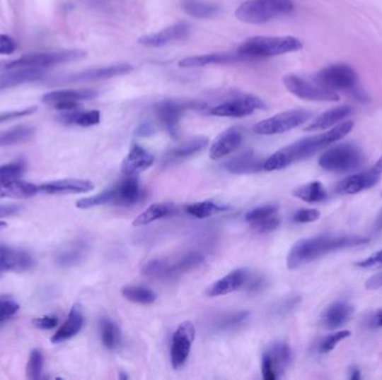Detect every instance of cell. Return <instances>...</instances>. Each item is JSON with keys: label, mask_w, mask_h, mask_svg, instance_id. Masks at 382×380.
<instances>
[{"label": "cell", "mask_w": 382, "mask_h": 380, "mask_svg": "<svg viewBox=\"0 0 382 380\" xmlns=\"http://www.w3.org/2000/svg\"><path fill=\"white\" fill-rule=\"evenodd\" d=\"M353 127L354 121H345L331 127L327 132L296 141L270 156L264 162V170L268 172L279 171L293 163L308 159L333 143L342 140L353 130Z\"/></svg>", "instance_id": "cell-1"}, {"label": "cell", "mask_w": 382, "mask_h": 380, "mask_svg": "<svg viewBox=\"0 0 382 380\" xmlns=\"http://www.w3.org/2000/svg\"><path fill=\"white\" fill-rule=\"evenodd\" d=\"M369 242V239L359 235L323 234L313 238L297 241L289 250L287 256V268L297 269L304 264L342 249L362 246Z\"/></svg>", "instance_id": "cell-2"}, {"label": "cell", "mask_w": 382, "mask_h": 380, "mask_svg": "<svg viewBox=\"0 0 382 380\" xmlns=\"http://www.w3.org/2000/svg\"><path fill=\"white\" fill-rule=\"evenodd\" d=\"M303 44L294 36H255L241 44L239 55L244 59H265L302 49Z\"/></svg>", "instance_id": "cell-3"}, {"label": "cell", "mask_w": 382, "mask_h": 380, "mask_svg": "<svg viewBox=\"0 0 382 380\" xmlns=\"http://www.w3.org/2000/svg\"><path fill=\"white\" fill-rule=\"evenodd\" d=\"M293 11L292 0H247L239 6L235 15L245 24L260 25Z\"/></svg>", "instance_id": "cell-4"}, {"label": "cell", "mask_w": 382, "mask_h": 380, "mask_svg": "<svg viewBox=\"0 0 382 380\" xmlns=\"http://www.w3.org/2000/svg\"><path fill=\"white\" fill-rule=\"evenodd\" d=\"M85 57L86 53L83 50H61L51 53L28 54L13 61H0V71L27 69H45L69 61H80Z\"/></svg>", "instance_id": "cell-5"}, {"label": "cell", "mask_w": 382, "mask_h": 380, "mask_svg": "<svg viewBox=\"0 0 382 380\" xmlns=\"http://www.w3.org/2000/svg\"><path fill=\"white\" fill-rule=\"evenodd\" d=\"M364 161V153L358 146L343 143L325 150L318 159V165L328 172L348 173L360 169Z\"/></svg>", "instance_id": "cell-6"}, {"label": "cell", "mask_w": 382, "mask_h": 380, "mask_svg": "<svg viewBox=\"0 0 382 380\" xmlns=\"http://www.w3.org/2000/svg\"><path fill=\"white\" fill-rule=\"evenodd\" d=\"M312 117V113L306 109H292L276 114L270 119L258 121L253 127L258 135H276L294 130L304 124Z\"/></svg>", "instance_id": "cell-7"}, {"label": "cell", "mask_w": 382, "mask_h": 380, "mask_svg": "<svg viewBox=\"0 0 382 380\" xmlns=\"http://www.w3.org/2000/svg\"><path fill=\"white\" fill-rule=\"evenodd\" d=\"M314 82L333 92H352L358 83V76L349 65L335 64L318 71Z\"/></svg>", "instance_id": "cell-8"}, {"label": "cell", "mask_w": 382, "mask_h": 380, "mask_svg": "<svg viewBox=\"0 0 382 380\" xmlns=\"http://www.w3.org/2000/svg\"><path fill=\"white\" fill-rule=\"evenodd\" d=\"M285 88L293 95L310 102H339V93L322 88L316 82L304 80L294 74L285 75L283 78Z\"/></svg>", "instance_id": "cell-9"}, {"label": "cell", "mask_w": 382, "mask_h": 380, "mask_svg": "<svg viewBox=\"0 0 382 380\" xmlns=\"http://www.w3.org/2000/svg\"><path fill=\"white\" fill-rule=\"evenodd\" d=\"M206 107L204 103L181 104L175 100H163L154 106V113L166 131L173 138H179V123L183 111L187 109H200Z\"/></svg>", "instance_id": "cell-10"}, {"label": "cell", "mask_w": 382, "mask_h": 380, "mask_svg": "<svg viewBox=\"0 0 382 380\" xmlns=\"http://www.w3.org/2000/svg\"><path fill=\"white\" fill-rule=\"evenodd\" d=\"M196 337V329L192 322L185 321L178 326L173 333L170 358L173 369L178 370L186 364L191 347Z\"/></svg>", "instance_id": "cell-11"}, {"label": "cell", "mask_w": 382, "mask_h": 380, "mask_svg": "<svg viewBox=\"0 0 382 380\" xmlns=\"http://www.w3.org/2000/svg\"><path fill=\"white\" fill-rule=\"evenodd\" d=\"M264 107H265V104L257 96L244 95L227 100L225 103L212 107L209 113L215 117L241 119V117L252 115L255 112L263 109Z\"/></svg>", "instance_id": "cell-12"}, {"label": "cell", "mask_w": 382, "mask_h": 380, "mask_svg": "<svg viewBox=\"0 0 382 380\" xmlns=\"http://www.w3.org/2000/svg\"><path fill=\"white\" fill-rule=\"evenodd\" d=\"M245 220L254 230L260 233H270L276 230L281 225L279 217V206L274 204L258 206L247 212Z\"/></svg>", "instance_id": "cell-13"}, {"label": "cell", "mask_w": 382, "mask_h": 380, "mask_svg": "<svg viewBox=\"0 0 382 380\" xmlns=\"http://www.w3.org/2000/svg\"><path fill=\"white\" fill-rule=\"evenodd\" d=\"M132 69L133 67L129 65V64H117V65L103 67V69H91V71H82V73H77V74L62 77L61 80L56 81L55 84L96 82V81L109 80V78H113V77L127 74Z\"/></svg>", "instance_id": "cell-14"}, {"label": "cell", "mask_w": 382, "mask_h": 380, "mask_svg": "<svg viewBox=\"0 0 382 380\" xmlns=\"http://www.w3.org/2000/svg\"><path fill=\"white\" fill-rule=\"evenodd\" d=\"M35 266L34 259L26 251L0 246V272H24Z\"/></svg>", "instance_id": "cell-15"}, {"label": "cell", "mask_w": 382, "mask_h": 380, "mask_svg": "<svg viewBox=\"0 0 382 380\" xmlns=\"http://www.w3.org/2000/svg\"><path fill=\"white\" fill-rule=\"evenodd\" d=\"M94 190L93 182L80 179H65V180L52 181L38 185L40 194L47 196H61V194H77L88 193Z\"/></svg>", "instance_id": "cell-16"}, {"label": "cell", "mask_w": 382, "mask_h": 380, "mask_svg": "<svg viewBox=\"0 0 382 380\" xmlns=\"http://www.w3.org/2000/svg\"><path fill=\"white\" fill-rule=\"evenodd\" d=\"M190 32V26L187 23H177L167 27L156 34L146 35L139 40V42L148 47H162L171 42L185 40Z\"/></svg>", "instance_id": "cell-17"}, {"label": "cell", "mask_w": 382, "mask_h": 380, "mask_svg": "<svg viewBox=\"0 0 382 380\" xmlns=\"http://www.w3.org/2000/svg\"><path fill=\"white\" fill-rule=\"evenodd\" d=\"M380 174L374 170L351 175L340 181L335 186V192L341 196H352L362 191L369 190L372 186L377 184Z\"/></svg>", "instance_id": "cell-18"}, {"label": "cell", "mask_w": 382, "mask_h": 380, "mask_svg": "<svg viewBox=\"0 0 382 380\" xmlns=\"http://www.w3.org/2000/svg\"><path fill=\"white\" fill-rule=\"evenodd\" d=\"M248 277H250V273L244 268L233 270L228 275L209 285L206 290V295L214 298V297L226 296L229 293L235 292L245 285V283L248 281Z\"/></svg>", "instance_id": "cell-19"}, {"label": "cell", "mask_w": 382, "mask_h": 380, "mask_svg": "<svg viewBox=\"0 0 382 380\" xmlns=\"http://www.w3.org/2000/svg\"><path fill=\"white\" fill-rule=\"evenodd\" d=\"M243 132L238 127L224 131L210 146L209 155L212 160L221 159L233 153L242 146Z\"/></svg>", "instance_id": "cell-20"}, {"label": "cell", "mask_w": 382, "mask_h": 380, "mask_svg": "<svg viewBox=\"0 0 382 380\" xmlns=\"http://www.w3.org/2000/svg\"><path fill=\"white\" fill-rule=\"evenodd\" d=\"M154 162V155L142 146H134L125 156L121 171L127 177H136L151 167Z\"/></svg>", "instance_id": "cell-21"}, {"label": "cell", "mask_w": 382, "mask_h": 380, "mask_svg": "<svg viewBox=\"0 0 382 380\" xmlns=\"http://www.w3.org/2000/svg\"><path fill=\"white\" fill-rule=\"evenodd\" d=\"M113 206H131L138 203L142 196L140 182L136 177H127L112 188Z\"/></svg>", "instance_id": "cell-22"}, {"label": "cell", "mask_w": 382, "mask_h": 380, "mask_svg": "<svg viewBox=\"0 0 382 380\" xmlns=\"http://www.w3.org/2000/svg\"><path fill=\"white\" fill-rule=\"evenodd\" d=\"M354 312V307L347 301H337L328 307L321 316V325L330 331L345 326Z\"/></svg>", "instance_id": "cell-23"}, {"label": "cell", "mask_w": 382, "mask_h": 380, "mask_svg": "<svg viewBox=\"0 0 382 380\" xmlns=\"http://www.w3.org/2000/svg\"><path fill=\"white\" fill-rule=\"evenodd\" d=\"M226 169L233 174H254L263 171L264 161L253 150H246L229 160L226 163Z\"/></svg>", "instance_id": "cell-24"}, {"label": "cell", "mask_w": 382, "mask_h": 380, "mask_svg": "<svg viewBox=\"0 0 382 380\" xmlns=\"http://www.w3.org/2000/svg\"><path fill=\"white\" fill-rule=\"evenodd\" d=\"M45 76V69H27L0 71V90L16 88L19 85L35 82Z\"/></svg>", "instance_id": "cell-25"}, {"label": "cell", "mask_w": 382, "mask_h": 380, "mask_svg": "<svg viewBox=\"0 0 382 380\" xmlns=\"http://www.w3.org/2000/svg\"><path fill=\"white\" fill-rule=\"evenodd\" d=\"M84 323V316H83L82 308L80 304H76L69 310V316L64 322L59 331L52 337L51 341L53 343H61L64 341L69 340L73 337L80 333Z\"/></svg>", "instance_id": "cell-26"}, {"label": "cell", "mask_w": 382, "mask_h": 380, "mask_svg": "<svg viewBox=\"0 0 382 380\" xmlns=\"http://www.w3.org/2000/svg\"><path fill=\"white\" fill-rule=\"evenodd\" d=\"M352 113V109L349 106L335 107V109H329V111L322 113L321 115H318L313 121H311L310 124L304 130L306 132L329 130L331 127L335 126L341 121H345Z\"/></svg>", "instance_id": "cell-27"}, {"label": "cell", "mask_w": 382, "mask_h": 380, "mask_svg": "<svg viewBox=\"0 0 382 380\" xmlns=\"http://www.w3.org/2000/svg\"><path fill=\"white\" fill-rule=\"evenodd\" d=\"M98 93L94 90H53L42 96V102L47 105H57L64 102H76L80 103L82 100H91L98 97Z\"/></svg>", "instance_id": "cell-28"}, {"label": "cell", "mask_w": 382, "mask_h": 380, "mask_svg": "<svg viewBox=\"0 0 382 380\" xmlns=\"http://www.w3.org/2000/svg\"><path fill=\"white\" fill-rule=\"evenodd\" d=\"M239 61H244L239 54L237 55L228 53L206 54V55L187 57L179 61V66L183 69H197V67L208 66L214 64H231Z\"/></svg>", "instance_id": "cell-29"}, {"label": "cell", "mask_w": 382, "mask_h": 380, "mask_svg": "<svg viewBox=\"0 0 382 380\" xmlns=\"http://www.w3.org/2000/svg\"><path fill=\"white\" fill-rule=\"evenodd\" d=\"M202 262H204V256L198 252H190V254H185V256H181L180 259L175 260L171 263L166 260L165 279H173L183 273L192 271V270L199 267Z\"/></svg>", "instance_id": "cell-30"}, {"label": "cell", "mask_w": 382, "mask_h": 380, "mask_svg": "<svg viewBox=\"0 0 382 380\" xmlns=\"http://www.w3.org/2000/svg\"><path fill=\"white\" fill-rule=\"evenodd\" d=\"M40 194L38 185L16 180L0 183V198H30Z\"/></svg>", "instance_id": "cell-31"}, {"label": "cell", "mask_w": 382, "mask_h": 380, "mask_svg": "<svg viewBox=\"0 0 382 380\" xmlns=\"http://www.w3.org/2000/svg\"><path fill=\"white\" fill-rule=\"evenodd\" d=\"M208 146V138L200 136V138H195L189 142L185 143L183 146L168 152L165 160L167 163H175L181 160L188 159L190 156L195 155L200 150H204Z\"/></svg>", "instance_id": "cell-32"}, {"label": "cell", "mask_w": 382, "mask_h": 380, "mask_svg": "<svg viewBox=\"0 0 382 380\" xmlns=\"http://www.w3.org/2000/svg\"><path fill=\"white\" fill-rule=\"evenodd\" d=\"M266 354L271 358L273 362L274 369H275L277 377L281 376L282 372L289 367L292 362V350L289 345L284 341H277L274 343L270 349L266 351Z\"/></svg>", "instance_id": "cell-33"}, {"label": "cell", "mask_w": 382, "mask_h": 380, "mask_svg": "<svg viewBox=\"0 0 382 380\" xmlns=\"http://www.w3.org/2000/svg\"><path fill=\"white\" fill-rule=\"evenodd\" d=\"M293 196L308 203H318L329 198L328 191L320 181L306 183L293 191Z\"/></svg>", "instance_id": "cell-34"}, {"label": "cell", "mask_w": 382, "mask_h": 380, "mask_svg": "<svg viewBox=\"0 0 382 380\" xmlns=\"http://www.w3.org/2000/svg\"><path fill=\"white\" fill-rule=\"evenodd\" d=\"M59 117V121L66 125H79L82 127H90L98 125L101 121V114L98 111L63 112Z\"/></svg>", "instance_id": "cell-35"}, {"label": "cell", "mask_w": 382, "mask_h": 380, "mask_svg": "<svg viewBox=\"0 0 382 380\" xmlns=\"http://www.w3.org/2000/svg\"><path fill=\"white\" fill-rule=\"evenodd\" d=\"M181 7L185 13L195 18H212L219 13V7L217 5L202 0H183Z\"/></svg>", "instance_id": "cell-36"}, {"label": "cell", "mask_w": 382, "mask_h": 380, "mask_svg": "<svg viewBox=\"0 0 382 380\" xmlns=\"http://www.w3.org/2000/svg\"><path fill=\"white\" fill-rule=\"evenodd\" d=\"M35 129L28 125H19L9 130L0 132V146H15L18 143L26 142L34 136Z\"/></svg>", "instance_id": "cell-37"}, {"label": "cell", "mask_w": 382, "mask_h": 380, "mask_svg": "<svg viewBox=\"0 0 382 380\" xmlns=\"http://www.w3.org/2000/svg\"><path fill=\"white\" fill-rule=\"evenodd\" d=\"M171 213H173V209L168 204L154 203L149 206L146 211L138 215L133 221L132 225L133 227H144V225H150L157 220L169 217Z\"/></svg>", "instance_id": "cell-38"}, {"label": "cell", "mask_w": 382, "mask_h": 380, "mask_svg": "<svg viewBox=\"0 0 382 380\" xmlns=\"http://www.w3.org/2000/svg\"><path fill=\"white\" fill-rule=\"evenodd\" d=\"M228 210V206L216 203L214 201H202L186 206V212L197 219H207L215 214Z\"/></svg>", "instance_id": "cell-39"}, {"label": "cell", "mask_w": 382, "mask_h": 380, "mask_svg": "<svg viewBox=\"0 0 382 380\" xmlns=\"http://www.w3.org/2000/svg\"><path fill=\"white\" fill-rule=\"evenodd\" d=\"M121 293L127 300L134 304H150L157 300V295L151 289L146 288L142 285H125L121 290Z\"/></svg>", "instance_id": "cell-40"}, {"label": "cell", "mask_w": 382, "mask_h": 380, "mask_svg": "<svg viewBox=\"0 0 382 380\" xmlns=\"http://www.w3.org/2000/svg\"><path fill=\"white\" fill-rule=\"evenodd\" d=\"M100 333H101L102 343L108 349L117 348L121 341V333L119 327L115 322L108 318H102L100 321Z\"/></svg>", "instance_id": "cell-41"}, {"label": "cell", "mask_w": 382, "mask_h": 380, "mask_svg": "<svg viewBox=\"0 0 382 380\" xmlns=\"http://www.w3.org/2000/svg\"><path fill=\"white\" fill-rule=\"evenodd\" d=\"M86 246L83 242H76L65 250L62 251L61 254L56 258V262L61 267H71L74 264L81 262L85 254Z\"/></svg>", "instance_id": "cell-42"}, {"label": "cell", "mask_w": 382, "mask_h": 380, "mask_svg": "<svg viewBox=\"0 0 382 380\" xmlns=\"http://www.w3.org/2000/svg\"><path fill=\"white\" fill-rule=\"evenodd\" d=\"M26 172L24 161L11 162L0 165V183L11 182L19 180Z\"/></svg>", "instance_id": "cell-43"}, {"label": "cell", "mask_w": 382, "mask_h": 380, "mask_svg": "<svg viewBox=\"0 0 382 380\" xmlns=\"http://www.w3.org/2000/svg\"><path fill=\"white\" fill-rule=\"evenodd\" d=\"M42 366H44V357L38 349H34L30 352V360L27 364V378L37 380L42 377Z\"/></svg>", "instance_id": "cell-44"}, {"label": "cell", "mask_w": 382, "mask_h": 380, "mask_svg": "<svg viewBox=\"0 0 382 380\" xmlns=\"http://www.w3.org/2000/svg\"><path fill=\"white\" fill-rule=\"evenodd\" d=\"M19 306L13 297L0 295V325L13 318L18 312Z\"/></svg>", "instance_id": "cell-45"}, {"label": "cell", "mask_w": 382, "mask_h": 380, "mask_svg": "<svg viewBox=\"0 0 382 380\" xmlns=\"http://www.w3.org/2000/svg\"><path fill=\"white\" fill-rule=\"evenodd\" d=\"M351 336V331H341L337 333H332V335L327 336L325 338L322 339L318 343V351L320 354H328L330 351L337 347V343L345 340V339L349 338Z\"/></svg>", "instance_id": "cell-46"}, {"label": "cell", "mask_w": 382, "mask_h": 380, "mask_svg": "<svg viewBox=\"0 0 382 380\" xmlns=\"http://www.w3.org/2000/svg\"><path fill=\"white\" fill-rule=\"evenodd\" d=\"M248 318H250V312L248 311L233 312V314H227L225 317L221 318L218 322V328L223 329V331H229V329L244 325Z\"/></svg>", "instance_id": "cell-47"}, {"label": "cell", "mask_w": 382, "mask_h": 380, "mask_svg": "<svg viewBox=\"0 0 382 380\" xmlns=\"http://www.w3.org/2000/svg\"><path fill=\"white\" fill-rule=\"evenodd\" d=\"M37 112L36 106H30L26 109H15V111L1 112L0 113V124L6 121H13V119H21V117H30Z\"/></svg>", "instance_id": "cell-48"}, {"label": "cell", "mask_w": 382, "mask_h": 380, "mask_svg": "<svg viewBox=\"0 0 382 380\" xmlns=\"http://www.w3.org/2000/svg\"><path fill=\"white\" fill-rule=\"evenodd\" d=\"M321 217V213L316 209H301L295 212L293 215V221L296 223H311L318 221Z\"/></svg>", "instance_id": "cell-49"}, {"label": "cell", "mask_w": 382, "mask_h": 380, "mask_svg": "<svg viewBox=\"0 0 382 380\" xmlns=\"http://www.w3.org/2000/svg\"><path fill=\"white\" fill-rule=\"evenodd\" d=\"M356 264L357 267L361 268V269H380V268H382V249L370 256L369 258H366V259L362 260V261Z\"/></svg>", "instance_id": "cell-50"}, {"label": "cell", "mask_w": 382, "mask_h": 380, "mask_svg": "<svg viewBox=\"0 0 382 380\" xmlns=\"http://www.w3.org/2000/svg\"><path fill=\"white\" fill-rule=\"evenodd\" d=\"M32 323L42 331H51L59 325V318L55 316H44V317L35 318L32 320Z\"/></svg>", "instance_id": "cell-51"}, {"label": "cell", "mask_w": 382, "mask_h": 380, "mask_svg": "<svg viewBox=\"0 0 382 380\" xmlns=\"http://www.w3.org/2000/svg\"><path fill=\"white\" fill-rule=\"evenodd\" d=\"M17 44L13 37L6 34H0V55H11L16 50Z\"/></svg>", "instance_id": "cell-52"}, {"label": "cell", "mask_w": 382, "mask_h": 380, "mask_svg": "<svg viewBox=\"0 0 382 380\" xmlns=\"http://www.w3.org/2000/svg\"><path fill=\"white\" fill-rule=\"evenodd\" d=\"M262 372H263L264 379L275 380L276 378H279L274 369L273 362L266 352L264 354L263 362H262Z\"/></svg>", "instance_id": "cell-53"}, {"label": "cell", "mask_w": 382, "mask_h": 380, "mask_svg": "<svg viewBox=\"0 0 382 380\" xmlns=\"http://www.w3.org/2000/svg\"><path fill=\"white\" fill-rule=\"evenodd\" d=\"M21 210H23V206H19V204H6V206H0V219L16 215Z\"/></svg>", "instance_id": "cell-54"}, {"label": "cell", "mask_w": 382, "mask_h": 380, "mask_svg": "<svg viewBox=\"0 0 382 380\" xmlns=\"http://www.w3.org/2000/svg\"><path fill=\"white\" fill-rule=\"evenodd\" d=\"M366 288L368 290H377L382 288V272L370 277L366 283Z\"/></svg>", "instance_id": "cell-55"}, {"label": "cell", "mask_w": 382, "mask_h": 380, "mask_svg": "<svg viewBox=\"0 0 382 380\" xmlns=\"http://www.w3.org/2000/svg\"><path fill=\"white\" fill-rule=\"evenodd\" d=\"M370 327L382 328V309L376 311L370 320Z\"/></svg>", "instance_id": "cell-56"}, {"label": "cell", "mask_w": 382, "mask_h": 380, "mask_svg": "<svg viewBox=\"0 0 382 380\" xmlns=\"http://www.w3.org/2000/svg\"><path fill=\"white\" fill-rule=\"evenodd\" d=\"M152 133H154V129H152L151 125H141L138 129V134L141 135V136H148V135L152 134Z\"/></svg>", "instance_id": "cell-57"}, {"label": "cell", "mask_w": 382, "mask_h": 380, "mask_svg": "<svg viewBox=\"0 0 382 380\" xmlns=\"http://www.w3.org/2000/svg\"><path fill=\"white\" fill-rule=\"evenodd\" d=\"M372 231L374 233L381 232L382 231V209L378 214L377 219L374 220V227H372Z\"/></svg>", "instance_id": "cell-58"}, {"label": "cell", "mask_w": 382, "mask_h": 380, "mask_svg": "<svg viewBox=\"0 0 382 380\" xmlns=\"http://www.w3.org/2000/svg\"><path fill=\"white\" fill-rule=\"evenodd\" d=\"M263 279H262V278H257V279H255L254 281H250L248 289H250V291L260 290V289L263 287Z\"/></svg>", "instance_id": "cell-59"}, {"label": "cell", "mask_w": 382, "mask_h": 380, "mask_svg": "<svg viewBox=\"0 0 382 380\" xmlns=\"http://www.w3.org/2000/svg\"><path fill=\"white\" fill-rule=\"evenodd\" d=\"M361 378L360 370L357 367H352L350 370V379L351 380H359Z\"/></svg>", "instance_id": "cell-60"}, {"label": "cell", "mask_w": 382, "mask_h": 380, "mask_svg": "<svg viewBox=\"0 0 382 380\" xmlns=\"http://www.w3.org/2000/svg\"><path fill=\"white\" fill-rule=\"evenodd\" d=\"M374 171L377 172V173H382V156L378 160L377 163L374 164V167H372Z\"/></svg>", "instance_id": "cell-61"}, {"label": "cell", "mask_w": 382, "mask_h": 380, "mask_svg": "<svg viewBox=\"0 0 382 380\" xmlns=\"http://www.w3.org/2000/svg\"><path fill=\"white\" fill-rule=\"evenodd\" d=\"M7 223L4 221H0V231L3 230V229H5V227H7Z\"/></svg>", "instance_id": "cell-62"}, {"label": "cell", "mask_w": 382, "mask_h": 380, "mask_svg": "<svg viewBox=\"0 0 382 380\" xmlns=\"http://www.w3.org/2000/svg\"><path fill=\"white\" fill-rule=\"evenodd\" d=\"M1 275H3V273H1V272H0V277H1Z\"/></svg>", "instance_id": "cell-63"}]
</instances>
